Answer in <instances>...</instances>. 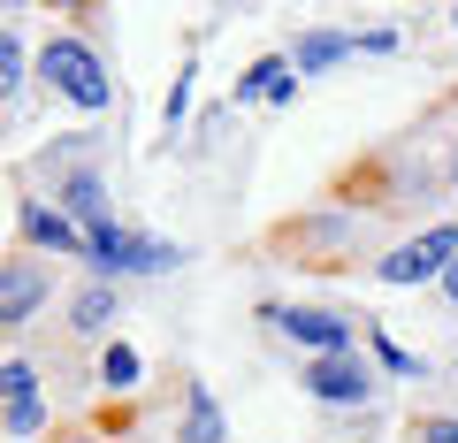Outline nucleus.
<instances>
[{"label": "nucleus", "instance_id": "1", "mask_svg": "<svg viewBox=\"0 0 458 443\" xmlns=\"http://www.w3.org/2000/svg\"><path fill=\"white\" fill-rule=\"evenodd\" d=\"M38 84H47V92H62L69 107H84V115H99V107L114 99L107 62H99L84 38H47V47H38Z\"/></svg>", "mask_w": 458, "mask_h": 443}, {"label": "nucleus", "instance_id": "2", "mask_svg": "<svg viewBox=\"0 0 458 443\" xmlns=\"http://www.w3.org/2000/svg\"><path fill=\"white\" fill-rule=\"evenodd\" d=\"M183 252L161 245V237H131L123 222H107V230H92V268L99 276H161V268H176Z\"/></svg>", "mask_w": 458, "mask_h": 443}, {"label": "nucleus", "instance_id": "3", "mask_svg": "<svg viewBox=\"0 0 458 443\" xmlns=\"http://www.w3.org/2000/svg\"><path fill=\"white\" fill-rule=\"evenodd\" d=\"M267 328H283L291 345H306L313 360H336V352H360V328L344 313H321V306H267Z\"/></svg>", "mask_w": 458, "mask_h": 443}, {"label": "nucleus", "instance_id": "4", "mask_svg": "<svg viewBox=\"0 0 458 443\" xmlns=\"http://www.w3.org/2000/svg\"><path fill=\"white\" fill-rule=\"evenodd\" d=\"M451 260H458V230H451V222H436V230H420L412 245H397L375 276L405 291V283H443V268H451Z\"/></svg>", "mask_w": 458, "mask_h": 443}, {"label": "nucleus", "instance_id": "5", "mask_svg": "<svg viewBox=\"0 0 458 443\" xmlns=\"http://www.w3.org/2000/svg\"><path fill=\"white\" fill-rule=\"evenodd\" d=\"M306 390L321 405H367L375 397V375H367L360 352H336V360H306Z\"/></svg>", "mask_w": 458, "mask_h": 443}, {"label": "nucleus", "instance_id": "6", "mask_svg": "<svg viewBox=\"0 0 458 443\" xmlns=\"http://www.w3.org/2000/svg\"><path fill=\"white\" fill-rule=\"evenodd\" d=\"M0 390H8V436H47V397H38V367L31 360H23V352H16V360H8V367H0Z\"/></svg>", "mask_w": 458, "mask_h": 443}, {"label": "nucleus", "instance_id": "7", "mask_svg": "<svg viewBox=\"0 0 458 443\" xmlns=\"http://www.w3.org/2000/svg\"><path fill=\"white\" fill-rule=\"evenodd\" d=\"M23 230H31V245H47V252H84V260H92V230H84L69 207H23Z\"/></svg>", "mask_w": 458, "mask_h": 443}, {"label": "nucleus", "instance_id": "8", "mask_svg": "<svg viewBox=\"0 0 458 443\" xmlns=\"http://www.w3.org/2000/svg\"><path fill=\"white\" fill-rule=\"evenodd\" d=\"M62 207L77 214L84 230H107V222H114V214H107V183H99L92 168H69V176H62Z\"/></svg>", "mask_w": 458, "mask_h": 443}, {"label": "nucleus", "instance_id": "9", "mask_svg": "<svg viewBox=\"0 0 458 443\" xmlns=\"http://www.w3.org/2000/svg\"><path fill=\"white\" fill-rule=\"evenodd\" d=\"M38 298H47V268H8V291H0V321H8V328H23V321H31V313H38Z\"/></svg>", "mask_w": 458, "mask_h": 443}, {"label": "nucleus", "instance_id": "10", "mask_svg": "<svg viewBox=\"0 0 458 443\" xmlns=\"http://www.w3.org/2000/svg\"><path fill=\"white\" fill-rule=\"evenodd\" d=\"M229 99H291V62H283V54H267V62H252L245 77L229 84Z\"/></svg>", "mask_w": 458, "mask_h": 443}, {"label": "nucleus", "instance_id": "11", "mask_svg": "<svg viewBox=\"0 0 458 443\" xmlns=\"http://www.w3.org/2000/svg\"><path fill=\"white\" fill-rule=\"evenodd\" d=\"M183 443H229V436H222V405H214V390H191V397H183Z\"/></svg>", "mask_w": 458, "mask_h": 443}, {"label": "nucleus", "instance_id": "12", "mask_svg": "<svg viewBox=\"0 0 458 443\" xmlns=\"http://www.w3.org/2000/svg\"><path fill=\"white\" fill-rule=\"evenodd\" d=\"M69 321H77L84 337H107V328H114V291H107V283H92V291L69 306Z\"/></svg>", "mask_w": 458, "mask_h": 443}, {"label": "nucleus", "instance_id": "13", "mask_svg": "<svg viewBox=\"0 0 458 443\" xmlns=\"http://www.w3.org/2000/svg\"><path fill=\"white\" fill-rule=\"evenodd\" d=\"M344 54H352V31H313V38H298L291 69H328V62H344Z\"/></svg>", "mask_w": 458, "mask_h": 443}, {"label": "nucleus", "instance_id": "14", "mask_svg": "<svg viewBox=\"0 0 458 443\" xmlns=\"http://www.w3.org/2000/svg\"><path fill=\"white\" fill-rule=\"evenodd\" d=\"M0 92H8V99L23 92V38H16V31L0 38Z\"/></svg>", "mask_w": 458, "mask_h": 443}, {"label": "nucleus", "instance_id": "15", "mask_svg": "<svg viewBox=\"0 0 458 443\" xmlns=\"http://www.w3.org/2000/svg\"><path fill=\"white\" fill-rule=\"evenodd\" d=\"M99 375H107L114 390H131V382H138V352L131 345H107V367H99Z\"/></svg>", "mask_w": 458, "mask_h": 443}, {"label": "nucleus", "instance_id": "16", "mask_svg": "<svg viewBox=\"0 0 458 443\" xmlns=\"http://www.w3.org/2000/svg\"><path fill=\"white\" fill-rule=\"evenodd\" d=\"M375 360L390 367V375H420V360H412L405 345H390V337H375Z\"/></svg>", "mask_w": 458, "mask_h": 443}, {"label": "nucleus", "instance_id": "17", "mask_svg": "<svg viewBox=\"0 0 458 443\" xmlns=\"http://www.w3.org/2000/svg\"><path fill=\"white\" fill-rule=\"evenodd\" d=\"M420 443H458V413H443V421H420Z\"/></svg>", "mask_w": 458, "mask_h": 443}, {"label": "nucleus", "instance_id": "18", "mask_svg": "<svg viewBox=\"0 0 458 443\" xmlns=\"http://www.w3.org/2000/svg\"><path fill=\"white\" fill-rule=\"evenodd\" d=\"M443 298H451V306H458V260L443 268Z\"/></svg>", "mask_w": 458, "mask_h": 443}, {"label": "nucleus", "instance_id": "19", "mask_svg": "<svg viewBox=\"0 0 458 443\" xmlns=\"http://www.w3.org/2000/svg\"><path fill=\"white\" fill-rule=\"evenodd\" d=\"M451 23H458V8H451Z\"/></svg>", "mask_w": 458, "mask_h": 443}]
</instances>
